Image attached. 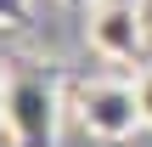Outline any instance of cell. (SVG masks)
I'll list each match as a JSON object with an SVG mask.
<instances>
[{
  "instance_id": "5",
  "label": "cell",
  "mask_w": 152,
  "mask_h": 147,
  "mask_svg": "<svg viewBox=\"0 0 152 147\" xmlns=\"http://www.w3.org/2000/svg\"><path fill=\"white\" fill-rule=\"evenodd\" d=\"M135 96H141V119L152 125V68L141 74V79H135Z\"/></svg>"
},
{
  "instance_id": "1",
  "label": "cell",
  "mask_w": 152,
  "mask_h": 147,
  "mask_svg": "<svg viewBox=\"0 0 152 147\" xmlns=\"http://www.w3.org/2000/svg\"><path fill=\"white\" fill-rule=\"evenodd\" d=\"M79 119L102 142H124V136H135V125H147L141 119V96L124 79H90L79 91Z\"/></svg>"
},
{
  "instance_id": "6",
  "label": "cell",
  "mask_w": 152,
  "mask_h": 147,
  "mask_svg": "<svg viewBox=\"0 0 152 147\" xmlns=\"http://www.w3.org/2000/svg\"><path fill=\"white\" fill-rule=\"evenodd\" d=\"M6 108H11V79H0V125H6Z\"/></svg>"
},
{
  "instance_id": "2",
  "label": "cell",
  "mask_w": 152,
  "mask_h": 147,
  "mask_svg": "<svg viewBox=\"0 0 152 147\" xmlns=\"http://www.w3.org/2000/svg\"><path fill=\"white\" fill-rule=\"evenodd\" d=\"M85 40L107 57V62H124L141 51L147 28H141V6L135 0H96L90 6V23H85Z\"/></svg>"
},
{
  "instance_id": "4",
  "label": "cell",
  "mask_w": 152,
  "mask_h": 147,
  "mask_svg": "<svg viewBox=\"0 0 152 147\" xmlns=\"http://www.w3.org/2000/svg\"><path fill=\"white\" fill-rule=\"evenodd\" d=\"M0 23L6 28H23L28 23V0H0Z\"/></svg>"
},
{
  "instance_id": "3",
  "label": "cell",
  "mask_w": 152,
  "mask_h": 147,
  "mask_svg": "<svg viewBox=\"0 0 152 147\" xmlns=\"http://www.w3.org/2000/svg\"><path fill=\"white\" fill-rule=\"evenodd\" d=\"M6 125L17 147H51L56 142V96L45 79H11V108H6Z\"/></svg>"
}]
</instances>
